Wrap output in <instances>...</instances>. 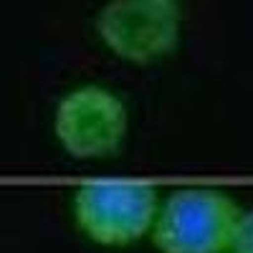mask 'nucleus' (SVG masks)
Returning a JSON list of instances; mask_svg holds the SVG:
<instances>
[{
	"label": "nucleus",
	"mask_w": 253,
	"mask_h": 253,
	"mask_svg": "<svg viewBox=\"0 0 253 253\" xmlns=\"http://www.w3.org/2000/svg\"><path fill=\"white\" fill-rule=\"evenodd\" d=\"M180 23L177 0H109L96 18V31L119 58L152 63L177 46Z\"/></svg>",
	"instance_id": "7ed1b4c3"
},
{
	"label": "nucleus",
	"mask_w": 253,
	"mask_h": 253,
	"mask_svg": "<svg viewBox=\"0 0 253 253\" xmlns=\"http://www.w3.org/2000/svg\"><path fill=\"white\" fill-rule=\"evenodd\" d=\"M129 117L122 99L104 86H81L61 99L53 129L61 147L76 160L114 155L126 134Z\"/></svg>",
	"instance_id": "20e7f679"
},
{
	"label": "nucleus",
	"mask_w": 253,
	"mask_h": 253,
	"mask_svg": "<svg viewBox=\"0 0 253 253\" xmlns=\"http://www.w3.org/2000/svg\"><path fill=\"white\" fill-rule=\"evenodd\" d=\"M157 190L137 180H99L79 187L74 215L94 243L129 246L150 233L157 218Z\"/></svg>",
	"instance_id": "f03ea898"
},
{
	"label": "nucleus",
	"mask_w": 253,
	"mask_h": 253,
	"mask_svg": "<svg viewBox=\"0 0 253 253\" xmlns=\"http://www.w3.org/2000/svg\"><path fill=\"white\" fill-rule=\"evenodd\" d=\"M230 251L233 253H253V208L238 215L233 238H230Z\"/></svg>",
	"instance_id": "39448f33"
},
{
	"label": "nucleus",
	"mask_w": 253,
	"mask_h": 253,
	"mask_svg": "<svg viewBox=\"0 0 253 253\" xmlns=\"http://www.w3.org/2000/svg\"><path fill=\"white\" fill-rule=\"evenodd\" d=\"M238 215V205L218 190H177L157 210L150 233L162 253H220L230 248Z\"/></svg>",
	"instance_id": "f257e3e1"
}]
</instances>
